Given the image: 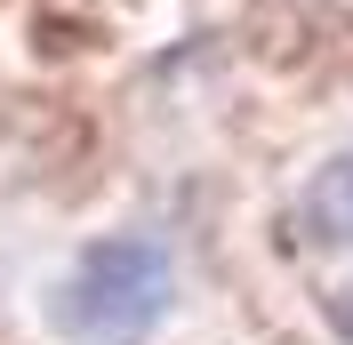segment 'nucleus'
Masks as SVG:
<instances>
[{"label":"nucleus","instance_id":"nucleus-1","mask_svg":"<svg viewBox=\"0 0 353 345\" xmlns=\"http://www.w3.org/2000/svg\"><path fill=\"white\" fill-rule=\"evenodd\" d=\"M176 313V257L153 233H97L48 281V329L65 345H145Z\"/></svg>","mask_w":353,"mask_h":345},{"label":"nucleus","instance_id":"nucleus-2","mask_svg":"<svg viewBox=\"0 0 353 345\" xmlns=\"http://www.w3.org/2000/svg\"><path fill=\"white\" fill-rule=\"evenodd\" d=\"M313 225H321V241H345L353 249V152L313 185Z\"/></svg>","mask_w":353,"mask_h":345},{"label":"nucleus","instance_id":"nucleus-3","mask_svg":"<svg viewBox=\"0 0 353 345\" xmlns=\"http://www.w3.org/2000/svg\"><path fill=\"white\" fill-rule=\"evenodd\" d=\"M321 313H330V329L353 345V281H337V289H321Z\"/></svg>","mask_w":353,"mask_h":345}]
</instances>
